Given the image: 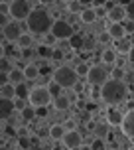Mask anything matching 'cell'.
<instances>
[{
  "mask_svg": "<svg viewBox=\"0 0 134 150\" xmlns=\"http://www.w3.org/2000/svg\"><path fill=\"white\" fill-rule=\"evenodd\" d=\"M51 101H53V95L49 93L47 85H36V87H32L30 99H28L30 105H34L36 109H39V107H49Z\"/></svg>",
  "mask_w": 134,
  "mask_h": 150,
  "instance_id": "obj_5",
  "label": "cell"
},
{
  "mask_svg": "<svg viewBox=\"0 0 134 150\" xmlns=\"http://www.w3.org/2000/svg\"><path fill=\"white\" fill-rule=\"evenodd\" d=\"M20 57H24V59L32 57V47H24V50H20Z\"/></svg>",
  "mask_w": 134,
  "mask_h": 150,
  "instance_id": "obj_42",
  "label": "cell"
},
{
  "mask_svg": "<svg viewBox=\"0 0 134 150\" xmlns=\"http://www.w3.org/2000/svg\"><path fill=\"white\" fill-rule=\"evenodd\" d=\"M79 150H93V146H91V144H83Z\"/></svg>",
  "mask_w": 134,
  "mask_h": 150,
  "instance_id": "obj_48",
  "label": "cell"
},
{
  "mask_svg": "<svg viewBox=\"0 0 134 150\" xmlns=\"http://www.w3.org/2000/svg\"><path fill=\"white\" fill-rule=\"evenodd\" d=\"M63 57H65V53H63V50H57V47H55V50H53L51 59H53V61H59V59H63Z\"/></svg>",
  "mask_w": 134,
  "mask_h": 150,
  "instance_id": "obj_40",
  "label": "cell"
},
{
  "mask_svg": "<svg viewBox=\"0 0 134 150\" xmlns=\"http://www.w3.org/2000/svg\"><path fill=\"white\" fill-rule=\"evenodd\" d=\"M128 97V87L124 81H116V79H109L101 87V99L106 105H120L122 101Z\"/></svg>",
  "mask_w": 134,
  "mask_h": 150,
  "instance_id": "obj_2",
  "label": "cell"
},
{
  "mask_svg": "<svg viewBox=\"0 0 134 150\" xmlns=\"http://www.w3.org/2000/svg\"><path fill=\"white\" fill-rule=\"evenodd\" d=\"M16 134H18V136H28V128H26V127H20Z\"/></svg>",
  "mask_w": 134,
  "mask_h": 150,
  "instance_id": "obj_47",
  "label": "cell"
},
{
  "mask_svg": "<svg viewBox=\"0 0 134 150\" xmlns=\"http://www.w3.org/2000/svg\"><path fill=\"white\" fill-rule=\"evenodd\" d=\"M30 150H45V148H44V146H32Z\"/></svg>",
  "mask_w": 134,
  "mask_h": 150,
  "instance_id": "obj_49",
  "label": "cell"
},
{
  "mask_svg": "<svg viewBox=\"0 0 134 150\" xmlns=\"http://www.w3.org/2000/svg\"><path fill=\"white\" fill-rule=\"evenodd\" d=\"M124 28H126V34L132 36L134 34V20H126V22H124Z\"/></svg>",
  "mask_w": 134,
  "mask_h": 150,
  "instance_id": "obj_41",
  "label": "cell"
},
{
  "mask_svg": "<svg viewBox=\"0 0 134 150\" xmlns=\"http://www.w3.org/2000/svg\"><path fill=\"white\" fill-rule=\"evenodd\" d=\"M8 81L12 85H20V83H26V75H24V69L14 67L10 73H8Z\"/></svg>",
  "mask_w": 134,
  "mask_h": 150,
  "instance_id": "obj_23",
  "label": "cell"
},
{
  "mask_svg": "<svg viewBox=\"0 0 134 150\" xmlns=\"http://www.w3.org/2000/svg\"><path fill=\"white\" fill-rule=\"evenodd\" d=\"M111 79V73L106 71L104 65H91V71L87 75V83L93 87H103L104 83Z\"/></svg>",
  "mask_w": 134,
  "mask_h": 150,
  "instance_id": "obj_6",
  "label": "cell"
},
{
  "mask_svg": "<svg viewBox=\"0 0 134 150\" xmlns=\"http://www.w3.org/2000/svg\"><path fill=\"white\" fill-rule=\"evenodd\" d=\"M61 142H63V146H65L67 150H79L83 146V136L77 128H75V130H67Z\"/></svg>",
  "mask_w": 134,
  "mask_h": 150,
  "instance_id": "obj_9",
  "label": "cell"
},
{
  "mask_svg": "<svg viewBox=\"0 0 134 150\" xmlns=\"http://www.w3.org/2000/svg\"><path fill=\"white\" fill-rule=\"evenodd\" d=\"M0 97L2 99H16V85L10 81H4L0 85Z\"/></svg>",
  "mask_w": 134,
  "mask_h": 150,
  "instance_id": "obj_22",
  "label": "cell"
},
{
  "mask_svg": "<svg viewBox=\"0 0 134 150\" xmlns=\"http://www.w3.org/2000/svg\"><path fill=\"white\" fill-rule=\"evenodd\" d=\"M75 71H77L79 77H85V79H87V75H89V71H91V65H89V63H85V61H81V63L75 67Z\"/></svg>",
  "mask_w": 134,
  "mask_h": 150,
  "instance_id": "obj_30",
  "label": "cell"
},
{
  "mask_svg": "<svg viewBox=\"0 0 134 150\" xmlns=\"http://www.w3.org/2000/svg\"><path fill=\"white\" fill-rule=\"evenodd\" d=\"M18 146L22 150H30L32 142H30V136H18Z\"/></svg>",
  "mask_w": 134,
  "mask_h": 150,
  "instance_id": "obj_33",
  "label": "cell"
},
{
  "mask_svg": "<svg viewBox=\"0 0 134 150\" xmlns=\"http://www.w3.org/2000/svg\"><path fill=\"white\" fill-rule=\"evenodd\" d=\"M42 40H44L42 44H44V45H49V47H53V45H55V42H59V40H57V38L51 34V32H49V34H45Z\"/></svg>",
  "mask_w": 134,
  "mask_h": 150,
  "instance_id": "obj_34",
  "label": "cell"
},
{
  "mask_svg": "<svg viewBox=\"0 0 134 150\" xmlns=\"http://www.w3.org/2000/svg\"><path fill=\"white\" fill-rule=\"evenodd\" d=\"M32 42H34V36L32 34H28V32H24L22 34V38L18 40V44H20V47H32Z\"/></svg>",
  "mask_w": 134,
  "mask_h": 150,
  "instance_id": "obj_28",
  "label": "cell"
},
{
  "mask_svg": "<svg viewBox=\"0 0 134 150\" xmlns=\"http://www.w3.org/2000/svg\"><path fill=\"white\" fill-rule=\"evenodd\" d=\"M87 6H91V2H81V0H69V2H65V8L69 14H81Z\"/></svg>",
  "mask_w": 134,
  "mask_h": 150,
  "instance_id": "obj_16",
  "label": "cell"
},
{
  "mask_svg": "<svg viewBox=\"0 0 134 150\" xmlns=\"http://www.w3.org/2000/svg\"><path fill=\"white\" fill-rule=\"evenodd\" d=\"M26 22H28V30H30L32 36H42L44 38L45 34L51 32L55 20H53L51 12H49L45 6H36Z\"/></svg>",
  "mask_w": 134,
  "mask_h": 150,
  "instance_id": "obj_1",
  "label": "cell"
},
{
  "mask_svg": "<svg viewBox=\"0 0 134 150\" xmlns=\"http://www.w3.org/2000/svg\"><path fill=\"white\" fill-rule=\"evenodd\" d=\"M106 32L111 34V38L114 40V42L126 38V28H124V24H109V26H106Z\"/></svg>",
  "mask_w": 134,
  "mask_h": 150,
  "instance_id": "obj_14",
  "label": "cell"
},
{
  "mask_svg": "<svg viewBox=\"0 0 134 150\" xmlns=\"http://www.w3.org/2000/svg\"><path fill=\"white\" fill-rule=\"evenodd\" d=\"M69 45H71L73 50H83V45H85V40H83L79 34H75V36L69 40Z\"/></svg>",
  "mask_w": 134,
  "mask_h": 150,
  "instance_id": "obj_29",
  "label": "cell"
},
{
  "mask_svg": "<svg viewBox=\"0 0 134 150\" xmlns=\"http://www.w3.org/2000/svg\"><path fill=\"white\" fill-rule=\"evenodd\" d=\"M91 146H93V150H104V140L103 138H93Z\"/></svg>",
  "mask_w": 134,
  "mask_h": 150,
  "instance_id": "obj_37",
  "label": "cell"
},
{
  "mask_svg": "<svg viewBox=\"0 0 134 150\" xmlns=\"http://www.w3.org/2000/svg\"><path fill=\"white\" fill-rule=\"evenodd\" d=\"M122 120H124V115H122V111L111 109V111L106 112V122H109L111 127H120V125H122Z\"/></svg>",
  "mask_w": 134,
  "mask_h": 150,
  "instance_id": "obj_19",
  "label": "cell"
},
{
  "mask_svg": "<svg viewBox=\"0 0 134 150\" xmlns=\"http://www.w3.org/2000/svg\"><path fill=\"white\" fill-rule=\"evenodd\" d=\"M36 112H37V117H45L47 115V107H39V109H36Z\"/></svg>",
  "mask_w": 134,
  "mask_h": 150,
  "instance_id": "obj_46",
  "label": "cell"
},
{
  "mask_svg": "<svg viewBox=\"0 0 134 150\" xmlns=\"http://www.w3.org/2000/svg\"><path fill=\"white\" fill-rule=\"evenodd\" d=\"M0 69H2V75H6V77H8V73H10V71H12L14 67L10 65V61H8V57H2V67H0Z\"/></svg>",
  "mask_w": 134,
  "mask_h": 150,
  "instance_id": "obj_36",
  "label": "cell"
},
{
  "mask_svg": "<svg viewBox=\"0 0 134 150\" xmlns=\"http://www.w3.org/2000/svg\"><path fill=\"white\" fill-rule=\"evenodd\" d=\"M53 103H55V109L57 111H67L71 107V99L67 97V95H59V97L53 99Z\"/></svg>",
  "mask_w": 134,
  "mask_h": 150,
  "instance_id": "obj_25",
  "label": "cell"
},
{
  "mask_svg": "<svg viewBox=\"0 0 134 150\" xmlns=\"http://www.w3.org/2000/svg\"><path fill=\"white\" fill-rule=\"evenodd\" d=\"M30 91L32 89H28V85H26V83L16 85V99H30Z\"/></svg>",
  "mask_w": 134,
  "mask_h": 150,
  "instance_id": "obj_26",
  "label": "cell"
},
{
  "mask_svg": "<svg viewBox=\"0 0 134 150\" xmlns=\"http://www.w3.org/2000/svg\"><path fill=\"white\" fill-rule=\"evenodd\" d=\"M93 136L95 138H104V136H111V125L106 120H99L95 130H93Z\"/></svg>",
  "mask_w": 134,
  "mask_h": 150,
  "instance_id": "obj_20",
  "label": "cell"
},
{
  "mask_svg": "<svg viewBox=\"0 0 134 150\" xmlns=\"http://www.w3.org/2000/svg\"><path fill=\"white\" fill-rule=\"evenodd\" d=\"M24 75H26V81H36L37 77L42 75V71H39V67L36 63H26L24 65Z\"/></svg>",
  "mask_w": 134,
  "mask_h": 150,
  "instance_id": "obj_21",
  "label": "cell"
},
{
  "mask_svg": "<svg viewBox=\"0 0 134 150\" xmlns=\"http://www.w3.org/2000/svg\"><path fill=\"white\" fill-rule=\"evenodd\" d=\"M95 12H97V18H106V16H109L106 8H104V2L101 4V6H97V8H95Z\"/></svg>",
  "mask_w": 134,
  "mask_h": 150,
  "instance_id": "obj_39",
  "label": "cell"
},
{
  "mask_svg": "<svg viewBox=\"0 0 134 150\" xmlns=\"http://www.w3.org/2000/svg\"><path fill=\"white\" fill-rule=\"evenodd\" d=\"M132 42H130V38H124V40H116L114 42V52L116 53H122V55H128V53L132 52Z\"/></svg>",
  "mask_w": 134,
  "mask_h": 150,
  "instance_id": "obj_17",
  "label": "cell"
},
{
  "mask_svg": "<svg viewBox=\"0 0 134 150\" xmlns=\"http://www.w3.org/2000/svg\"><path fill=\"white\" fill-rule=\"evenodd\" d=\"M2 150H8V148H6V146H4V148H2Z\"/></svg>",
  "mask_w": 134,
  "mask_h": 150,
  "instance_id": "obj_51",
  "label": "cell"
},
{
  "mask_svg": "<svg viewBox=\"0 0 134 150\" xmlns=\"http://www.w3.org/2000/svg\"><path fill=\"white\" fill-rule=\"evenodd\" d=\"M14 103H16V109H18V111H22L24 107H26V103H24V99H16Z\"/></svg>",
  "mask_w": 134,
  "mask_h": 150,
  "instance_id": "obj_45",
  "label": "cell"
},
{
  "mask_svg": "<svg viewBox=\"0 0 134 150\" xmlns=\"http://www.w3.org/2000/svg\"><path fill=\"white\" fill-rule=\"evenodd\" d=\"M51 34L57 38V40H71V38L75 36V26L71 22H67V20L57 18V20L53 22Z\"/></svg>",
  "mask_w": 134,
  "mask_h": 150,
  "instance_id": "obj_7",
  "label": "cell"
},
{
  "mask_svg": "<svg viewBox=\"0 0 134 150\" xmlns=\"http://www.w3.org/2000/svg\"><path fill=\"white\" fill-rule=\"evenodd\" d=\"M34 8H36V4L30 2V0H12L10 2V10H8V16L14 22H24V20L30 18Z\"/></svg>",
  "mask_w": 134,
  "mask_h": 150,
  "instance_id": "obj_4",
  "label": "cell"
},
{
  "mask_svg": "<svg viewBox=\"0 0 134 150\" xmlns=\"http://www.w3.org/2000/svg\"><path fill=\"white\" fill-rule=\"evenodd\" d=\"M20 117H22V120L24 122H32V120L34 119H37V112H36V107L34 105H30V103H28V105L24 107L22 111H20Z\"/></svg>",
  "mask_w": 134,
  "mask_h": 150,
  "instance_id": "obj_24",
  "label": "cell"
},
{
  "mask_svg": "<svg viewBox=\"0 0 134 150\" xmlns=\"http://www.w3.org/2000/svg\"><path fill=\"white\" fill-rule=\"evenodd\" d=\"M87 111L95 112V111H97V103H95V101H89V103H87Z\"/></svg>",
  "mask_w": 134,
  "mask_h": 150,
  "instance_id": "obj_44",
  "label": "cell"
},
{
  "mask_svg": "<svg viewBox=\"0 0 134 150\" xmlns=\"http://www.w3.org/2000/svg\"><path fill=\"white\" fill-rule=\"evenodd\" d=\"M111 79H116V81H124V79H126V69L114 67V69L111 71Z\"/></svg>",
  "mask_w": 134,
  "mask_h": 150,
  "instance_id": "obj_31",
  "label": "cell"
},
{
  "mask_svg": "<svg viewBox=\"0 0 134 150\" xmlns=\"http://www.w3.org/2000/svg\"><path fill=\"white\" fill-rule=\"evenodd\" d=\"M120 128H122L124 136H128L130 140H134V111H128L124 115V120H122Z\"/></svg>",
  "mask_w": 134,
  "mask_h": 150,
  "instance_id": "obj_11",
  "label": "cell"
},
{
  "mask_svg": "<svg viewBox=\"0 0 134 150\" xmlns=\"http://www.w3.org/2000/svg\"><path fill=\"white\" fill-rule=\"evenodd\" d=\"M22 28H20V24L18 22H10V24H6V26H4V28H2V40H4V42H12V44H14V42H18V40H20V38H22Z\"/></svg>",
  "mask_w": 134,
  "mask_h": 150,
  "instance_id": "obj_8",
  "label": "cell"
},
{
  "mask_svg": "<svg viewBox=\"0 0 134 150\" xmlns=\"http://www.w3.org/2000/svg\"><path fill=\"white\" fill-rule=\"evenodd\" d=\"M65 132H67V128L63 125H59V122H55V125H51V127L47 128V134H49L51 140H63Z\"/></svg>",
  "mask_w": 134,
  "mask_h": 150,
  "instance_id": "obj_18",
  "label": "cell"
},
{
  "mask_svg": "<svg viewBox=\"0 0 134 150\" xmlns=\"http://www.w3.org/2000/svg\"><path fill=\"white\" fill-rule=\"evenodd\" d=\"M16 99H2L0 101V119L2 120H8L12 117V112L16 111Z\"/></svg>",
  "mask_w": 134,
  "mask_h": 150,
  "instance_id": "obj_12",
  "label": "cell"
},
{
  "mask_svg": "<svg viewBox=\"0 0 134 150\" xmlns=\"http://www.w3.org/2000/svg\"><path fill=\"white\" fill-rule=\"evenodd\" d=\"M51 81H55L61 89H71V87H77L79 75H77L75 67H69V65H59V67L51 73Z\"/></svg>",
  "mask_w": 134,
  "mask_h": 150,
  "instance_id": "obj_3",
  "label": "cell"
},
{
  "mask_svg": "<svg viewBox=\"0 0 134 150\" xmlns=\"http://www.w3.org/2000/svg\"><path fill=\"white\" fill-rule=\"evenodd\" d=\"M47 89H49V93L53 95V99H55V97H59V95H63V93H61V87H59V85H57L55 81L49 83V85H47Z\"/></svg>",
  "mask_w": 134,
  "mask_h": 150,
  "instance_id": "obj_35",
  "label": "cell"
},
{
  "mask_svg": "<svg viewBox=\"0 0 134 150\" xmlns=\"http://www.w3.org/2000/svg\"><path fill=\"white\" fill-rule=\"evenodd\" d=\"M116 59H118V55L114 52V47H104L103 53H101V61H103L104 67H112V65H116Z\"/></svg>",
  "mask_w": 134,
  "mask_h": 150,
  "instance_id": "obj_13",
  "label": "cell"
},
{
  "mask_svg": "<svg viewBox=\"0 0 134 150\" xmlns=\"http://www.w3.org/2000/svg\"><path fill=\"white\" fill-rule=\"evenodd\" d=\"M53 50H55V47H49V45H39V47H37V55H39V57H45V59H51V55H53Z\"/></svg>",
  "mask_w": 134,
  "mask_h": 150,
  "instance_id": "obj_27",
  "label": "cell"
},
{
  "mask_svg": "<svg viewBox=\"0 0 134 150\" xmlns=\"http://www.w3.org/2000/svg\"><path fill=\"white\" fill-rule=\"evenodd\" d=\"M79 20H81L85 26H93V24L99 20V18H97V12H95V8H93V6H87V8L81 12V14H79Z\"/></svg>",
  "mask_w": 134,
  "mask_h": 150,
  "instance_id": "obj_15",
  "label": "cell"
},
{
  "mask_svg": "<svg viewBox=\"0 0 134 150\" xmlns=\"http://www.w3.org/2000/svg\"><path fill=\"white\" fill-rule=\"evenodd\" d=\"M124 10H126V14H132L134 16V2H128V4H122Z\"/></svg>",
  "mask_w": 134,
  "mask_h": 150,
  "instance_id": "obj_43",
  "label": "cell"
},
{
  "mask_svg": "<svg viewBox=\"0 0 134 150\" xmlns=\"http://www.w3.org/2000/svg\"><path fill=\"white\" fill-rule=\"evenodd\" d=\"M106 20H109V24H124L128 20V14H126V10H124V6L118 4L114 10H111L109 16H106Z\"/></svg>",
  "mask_w": 134,
  "mask_h": 150,
  "instance_id": "obj_10",
  "label": "cell"
},
{
  "mask_svg": "<svg viewBox=\"0 0 134 150\" xmlns=\"http://www.w3.org/2000/svg\"><path fill=\"white\" fill-rule=\"evenodd\" d=\"M63 127H65L67 130H75V128H77V119H65Z\"/></svg>",
  "mask_w": 134,
  "mask_h": 150,
  "instance_id": "obj_38",
  "label": "cell"
},
{
  "mask_svg": "<svg viewBox=\"0 0 134 150\" xmlns=\"http://www.w3.org/2000/svg\"><path fill=\"white\" fill-rule=\"evenodd\" d=\"M130 42H132V45H134V34H132V36H130Z\"/></svg>",
  "mask_w": 134,
  "mask_h": 150,
  "instance_id": "obj_50",
  "label": "cell"
},
{
  "mask_svg": "<svg viewBox=\"0 0 134 150\" xmlns=\"http://www.w3.org/2000/svg\"><path fill=\"white\" fill-rule=\"evenodd\" d=\"M111 40H112V38H111V34H109L106 30L101 32V34H97V38H95V42H97V44H101V45H104V47H106V44H109Z\"/></svg>",
  "mask_w": 134,
  "mask_h": 150,
  "instance_id": "obj_32",
  "label": "cell"
}]
</instances>
